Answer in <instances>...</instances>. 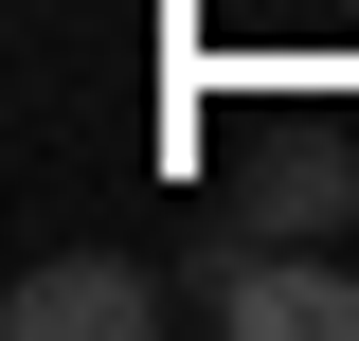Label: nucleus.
<instances>
[{"label": "nucleus", "mask_w": 359, "mask_h": 341, "mask_svg": "<svg viewBox=\"0 0 359 341\" xmlns=\"http://www.w3.org/2000/svg\"><path fill=\"white\" fill-rule=\"evenodd\" d=\"M359 215V126H252L233 144V234H341Z\"/></svg>", "instance_id": "f257e3e1"}, {"label": "nucleus", "mask_w": 359, "mask_h": 341, "mask_svg": "<svg viewBox=\"0 0 359 341\" xmlns=\"http://www.w3.org/2000/svg\"><path fill=\"white\" fill-rule=\"evenodd\" d=\"M0 323H18V341H144V323H162V269H144V252H36Z\"/></svg>", "instance_id": "f03ea898"}, {"label": "nucleus", "mask_w": 359, "mask_h": 341, "mask_svg": "<svg viewBox=\"0 0 359 341\" xmlns=\"http://www.w3.org/2000/svg\"><path fill=\"white\" fill-rule=\"evenodd\" d=\"M341 18H359V0H341Z\"/></svg>", "instance_id": "7ed1b4c3"}]
</instances>
